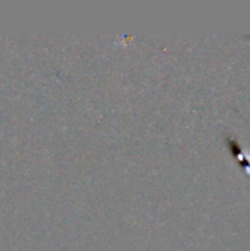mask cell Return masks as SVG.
<instances>
[{"label":"cell","instance_id":"obj_1","mask_svg":"<svg viewBox=\"0 0 250 251\" xmlns=\"http://www.w3.org/2000/svg\"><path fill=\"white\" fill-rule=\"evenodd\" d=\"M224 143L227 144L233 159L239 163V166L245 171V174L250 178V153L248 150H245L240 143L236 140V137H233L231 134H224Z\"/></svg>","mask_w":250,"mask_h":251}]
</instances>
